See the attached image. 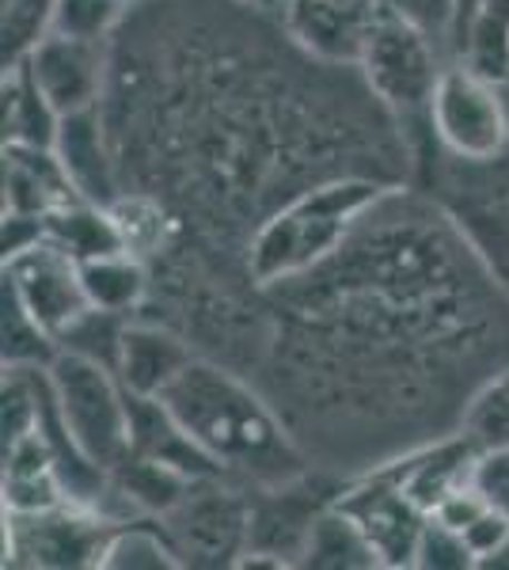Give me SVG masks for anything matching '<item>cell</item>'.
Instances as JSON below:
<instances>
[{
  "label": "cell",
  "instance_id": "1",
  "mask_svg": "<svg viewBox=\"0 0 509 570\" xmlns=\"http://www.w3.org/2000/svg\"><path fill=\"white\" fill-rule=\"evenodd\" d=\"M99 110L123 190L156 195L179 244L239 271L255 228L312 183L414 168L358 69L316 61L236 0H134Z\"/></svg>",
  "mask_w": 509,
  "mask_h": 570
},
{
  "label": "cell",
  "instance_id": "2",
  "mask_svg": "<svg viewBox=\"0 0 509 570\" xmlns=\"http://www.w3.org/2000/svg\"><path fill=\"white\" fill-rule=\"evenodd\" d=\"M263 301L271 335L252 376L339 480L457 434L471 392L509 365V289L446 202L411 183Z\"/></svg>",
  "mask_w": 509,
  "mask_h": 570
},
{
  "label": "cell",
  "instance_id": "3",
  "mask_svg": "<svg viewBox=\"0 0 509 570\" xmlns=\"http://www.w3.org/2000/svg\"><path fill=\"white\" fill-rule=\"evenodd\" d=\"M160 403L228 480L252 491L293 483L316 468L255 376L217 357L194 354Z\"/></svg>",
  "mask_w": 509,
  "mask_h": 570
},
{
  "label": "cell",
  "instance_id": "4",
  "mask_svg": "<svg viewBox=\"0 0 509 570\" xmlns=\"http://www.w3.org/2000/svg\"><path fill=\"white\" fill-rule=\"evenodd\" d=\"M388 187L395 183L376 176H335L282 202L244 247V271L252 285L271 289L327 263Z\"/></svg>",
  "mask_w": 509,
  "mask_h": 570
},
{
  "label": "cell",
  "instance_id": "5",
  "mask_svg": "<svg viewBox=\"0 0 509 570\" xmlns=\"http://www.w3.org/2000/svg\"><path fill=\"white\" fill-rule=\"evenodd\" d=\"M46 376L72 445L96 468L115 472L134 445V395L126 392L118 373L85 354L58 351V357L46 365Z\"/></svg>",
  "mask_w": 509,
  "mask_h": 570
},
{
  "label": "cell",
  "instance_id": "6",
  "mask_svg": "<svg viewBox=\"0 0 509 570\" xmlns=\"http://www.w3.org/2000/svg\"><path fill=\"white\" fill-rule=\"evenodd\" d=\"M449 53L441 50L433 39H425L419 27L400 20L395 12H388L381 4L376 8V20L369 27L365 50H361L358 72L369 85L381 107L395 122L403 126V134L414 141V134H430V99L438 88L441 72L449 66Z\"/></svg>",
  "mask_w": 509,
  "mask_h": 570
},
{
  "label": "cell",
  "instance_id": "7",
  "mask_svg": "<svg viewBox=\"0 0 509 570\" xmlns=\"http://www.w3.org/2000/svg\"><path fill=\"white\" fill-rule=\"evenodd\" d=\"M252 487L228 480V475H206V480H194L183 491V499L156 521L172 537L183 567L217 570L239 567L244 551L252 548Z\"/></svg>",
  "mask_w": 509,
  "mask_h": 570
},
{
  "label": "cell",
  "instance_id": "8",
  "mask_svg": "<svg viewBox=\"0 0 509 570\" xmlns=\"http://www.w3.org/2000/svg\"><path fill=\"white\" fill-rule=\"evenodd\" d=\"M430 141L438 153L464 164H487L509 153L506 88L464 61H449L430 99Z\"/></svg>",
  "mask_w": 509,
  "mask_h": 570
},
{
  "label": "cell",
  "instance_id": "9",
  "mask_svg": "<svg viewBox=\"0 0 509 570\" xmlns=\"http://www.w3.org/2000/svg\"><path fill=\"white\" fill-rule=\"evenodd\" d=\"M441 156L433 171V195L464 228L479 259L509 289V153L487 164H464Z\"/></svg>",
  "mask_w": 509,
  "mask_h": 570
},
{
  "label": "cell",
  "instance_id": "10",
  "mask_svg": "<svg viewBox=\"0 0 509 570\" xmlns=\"http://www.w3.org/2000/svg\"><path fill=\"white\" fill-rule=\"evenodd\" d=\"M118 521L91 505L61 502L39 513H4V563L77 570L99 567L107 537Z\"/></svg>",
  "mask_w": 509,
  "mask_h": 570
},
{
  "label": "cell",
  "instance_id": "11",
  "mask_svg": "<svg viewBox=\"0 0 509 570\" xmlns=\"http://www.w3.org/2000/svg\"><path fill=\"white\" fill-rule=\"evenodd\" d=\"M335 505L365 532L369 548L376 551V563L388 570L414 567V551H419L430 513L403 491L388 468L342 480Z\"/></svg>",
  "mask_w": 509,
  "mask_h": 570
},
{
  "label": "cell",
  "instance_id": "12",
  "mask_svg": "<svg viewBox=\"0 0 509 570\" xmlns=\"http://www.w3.org/2000/svg\"><path fill=\"white\" fill-rule=\"evenodd\" d=\"M4 285L58 343L65 331L91 308L85 278H80V263L46 236L4 255Z\"/></svg>",
  "mask_w": 509,
  "mask_h": 570
},
{
  "label": "cell",
  "instance_id": "13",
  "mask_svg": "<svg viewBox=\"0 0 509 570\" xmlns=\"http://www.w3.org/2000/svg\"><path fill=\"white\" fill-rule=\"evenodd\" d=\"M115 42V39H110ZM110 42L72 39L50 31L23 58V69L61 118L104 107L110 85Z\"/></svg>",
  "mask_w": 509,
  "mask_h": 570
},
{
  "label": "cell",
  "instance_id": "14",
  "mask_svg": "<svg viewBox=\"0 0 509 570\" xmlns=\"http://www.w3.org/2000/svg\"><path fill=\"white\" fill-rule=\"evenodd\" d=\"M376 8L381 0H285L277 20L316 61L358 69Z\"/></svg>",
  "mask_w": 509,
  "mask_h": 570
},
{
  "label": "cell",
  "instance_id": "15",
  "mask_svg": "<svg viewBox=\"0 0 509 570\" xmlns=\"http://www.w3.org/2000/svg\"><path fill=\"white\" fill-rule=\"evenodd\" d=\"M198 354L194 343L179 327L156 316H134L123 331V351H118V381L129 395L160 400L164 389L187 370V362Z\"/></svg>",
  "mask_w": 509,
  "mask_h": 570
},
{
  "label": "cell",
  "instance_id": "16",
  "mask_svg": "<svg viewBox=\"0 0 509 570\" xmlns=\"http://www.w3.org/2000/svg\"><path fill=\"white\" fill-rule=\"evenodd\" d=\"M85 198L65 171L58 149L4 145V214L46 220L53 209Z\"/></svg>",
  "mask_w": 509,
  "mask_h": 570
},
{
  "label": "cell",
  "instance_id": "17",
  "mask_svg": "<svg viewBox=\"0 0 509 570\" xmlns=\"http://www.w3.org/2000/svg\"><path fill=\"white\" fill-rule=\"evenodd\" d=\"M53 149H58L65 171H69L85 198L99 202V206H110V202L123 195V179H118L104 110H85V115L61 118L58 145Z\"/></svg>",
  "mask_w": 509,
  "mask_h": 570
},
{
  "label": "cell",
  "instance_id": "18",
  "mask_svg": "<svg viewBox=\"0 0 509 570\" xmlns=\"http://www.w3.org/2000/svg\"><path fill=\"white\" fill-rule=\"evenodd\" d=\"M69 502L58 456L39 430L4 445V513H39Z\"/></svg>",
  "mask_w": 509,
  "mask_h": 570
},
{
  "label": "cell",
  "instance_id": "19",
  "mask_svg": "<svg viewBox=\"0 0 509 570\" xmlns=\"http://www.w3.org/2000/svg\"><path fill=\"white\" fill-rule=\"evenodd\" d=\"M91 308L115 316H141L153 297V266L134 252H107L80 263Z\"/></svg>",
  "mask_w": 509,
  "mask_h": 570
},
{
  "label": "cell",
  "instance_id": "20",
  "mask_svg": "<svg viewBox=\"0 0 509 570\" xmlns=\"http://www.w3.org/2000/svg\"><path fill=\"white\" fill-rule=\"evenodd\" d=\"M457 61L509 88V0H464Z\"/></svg>",
  "mask_w": 509,
  "mask_h": 570
},
{
  "label": "cell",
  "instance_id": "21",
  "mask_svg": "<svg viewBox=\"0 0 509 570\" xmlns=\"http://www.w3.org/2000/svg\"><path fill=\"white\" fill-rule=\"evenodd\" d=\"M61 130V115L50 107L31 72L20 66L4 69V145H39L53 149Z\"/></svg>",
  "mask_w": 509,
  "mask_h": 570
},
{
  "label": "cell",
  "instance_id": "22",
  "mask_svg": "<svg viewBox=\"0 0 509 570\" xmlns=\"http://www.w3.org/2000/svg\"><path fill=\"white\" fill-rule=\"evenodd\" d=\"M42 236L65 247L77 263L96 259V255H107V252H123V236H118V225H115V217H110V209L91 198H77V202H69V206L53 209V214L42 220Z\"/></svg>",
  "mask_w": 509,
  "mask_h": 570
},
{
  "label": "cell",
  "instance_id": "23",
  "mask_svg": "<svg viewBox=\"0 0 509 570\" xmlns=\"http://www.w3.org/2000/svg\"><path fill=\"white\" fill-rule=\"evenodd\" d=\"M301 567L316 570H373L376 551L369 548L365 532H361L335 502L316 518V525L309 532V544H304Z\"/></svg>",
  "mask_w": 509,
  "mask_h": 570
},
{
  "label": "cell",
  "instance_id": "24",
  "mask_svg": "<svg viewBox=\"0 0 509 570\" xmlns=\"http://www.w3.org/2000/svg\"><path fill=\"white\" fill-rule=\"evenodd\" d=\"M99 567L104 570H179L183 559L156 518H126L110 529Z\"/></svg>",
  "mask_w": 509,
  "mask_h": 570
},
{
  "label": "cell",
  "instance_id": "25",
  "mask_svg": "<svg viewBox=\"0 0 509 570\" xmlns=\"http://www.w3.org/2000/svg\"><path fill=\"white\" fill-rule=\"evenodd\" d=\"M457 434H464L476 453L509 449V365L490 373L487 381L471 392Z\"/></svg>",
  "mask_w": 509,
  "mask_h": 570
},
{
  "label": "cell",
  "instance_id": "26",
  "mask_svg": "<svg viewBox=\"0 0 509 570\" xmlns=\"http://www.w3.org/2000/svg\"><path fill=\"white\" fill-rule=\"evenodd\" d=\"M4 316H0V331H4V370H46L58 357V338L46 331L23 301L4 285Z\"/></svg>",
  "mask_w": 509,
  "mask_h": 570
},
{
  "label": "cell",
  "instance_id": "27",
  "mask_svg": "<svg viewBox=\"0 0 509 570\" xmlns=\"http://www.w3.org/2000/svg\"><path fill=\"white\" fill-rule=\"evenodd\" d=\"M0 50H4V69L20 66L27 53L39 46L53 27L58 0H0Z\"/></svg>",
  "mask_w": 509,
  "mask_h": 570
},
{
  "label": "cell",
  "instance_id": "28",
  "mask_svg": "<svg viewBox=\"0 0 509 570\" xmlns=\"http://www.w3.org/2000/svg\"><path fill=\"white\" fill-rule=\"evenodd\" d=\"M134 0H58L53 12V27L58 35H72V39L110 42L118 27L126 23Z\"/></svg>",
  "mask_w": 509,
  "mask_h": 570
},
{
  "label": "cell",
  "instance_id": "29",
  "mask_svg": "<svg viewBox=\"0 0 509 570\" xmlns=\"http://www.w3.org/2000/svg\"><path fill=\"white\" fill-rule=\"evenodd\" d=\"M381 4L411 27H419L425 39H433L457 61V35L460 20H464V0H381Z\"/></svg>",
  "mask_w": 509,
  "mask_h": 570
},
{
  "label": "cell",
  "instance_id": "30",
  "mask_svg": "<svg viewBox=\"0 0 509 570\" xmlns=\"http://www.w3.org/2000/svg\"><path fill=\"white\" fill-rule=\"evenodd\" d=\"M414 567L419 570H476L479 559L464 540V532L430 518L419 540V551H414Z\"/></svg>",
  "mask_w": 509,
  "mask_h": 570
},
{
  "label": "cell",
  "instance_id": "31",
  "mask_svg": "<svg viewBox=\"0 0 509 570\" xmlns=\"http://www.w3.org/2000/svg\"><path fill=\"white\" fill-rule=\"evenodd\" d=\"M471 487L483 494V502L498 513V518L509 521V449L479 453L476 472H471Z\"/></svg>",
  "mask_w": 509,
  "mask_h": 570
},
{
  "label": "cell",
  "instance_id": "32",
  "mask_svg": "<svg viewBox=\"0 0 509 570\" xmlns=\"http://www.w3.org/2000/svg\"><path fill=\"white\" fill-rule=\"evenodd\" d=\"M479 567H483V570H490V567H495V570L509 567V537H506L502 544H498L495 551H490V556H487V559H483V563H479Z\"/></svg>",
  "mask_w": 509,
  "mask_h": 570
},
{
  "label": "cell",
  "instance_id": "33",
  "mask_svg": "<svg viewBox=\"0 0 509 570\" xmlns=\"http://www.w3.org/2000/svg\"><path fill=\"white\" fill-rule=\"evenodd\" d=\"M236 4H244V8H255V12H266V16H282L285 0H236Z\"/></svg>",
  "mask_w": 509,
  "mask_h": 570
}]
</instances>
